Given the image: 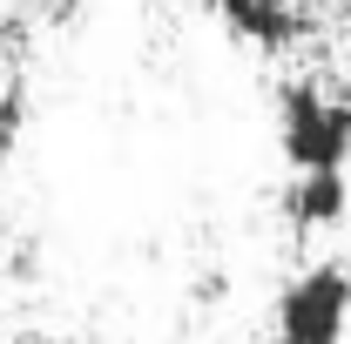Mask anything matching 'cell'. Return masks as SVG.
I'll list each match as a JSON object with an SVG mask.
<instances>
[{"mask_svg":"<svg viewBox=\"0 0 351 344\" xmlns=\"http://www.w3.org/2000/svg\"><path fill=\"white\" fill-rule=\"evenodd\" d=\"M277 142L298 175H324L351 162V101L317 82H284L277 88Z\"/></svg>","mask_w":351,"mask_h":344,"instance_id":"6da1fadb","label":"cell"},{"mask_svg":"<svg viewBox=\"0 0 351 344\" xmlns=\"http://www.w3.org/2000/svg\"><path fill=\"white\" fill-rule=\"evenodd\" d=\"M345 317H351V270L311 263L277 297V344H345Z\"/></svg>","mask_w":351,"mask_h":344,"instance_id":"7a4b0ae2","label":"cell"},{"mask_svg":"<svg viewBox=\"0 0 351 344\" xmlns=\"http://www.w3.org/2000/svg\"><path fill=\"white\" fill-rule=\"evenodd\" d=\"M223 21H230V34H243L250 47H263V54H284V47L304 41V7L298 0H210Z\"/></svg>","mask_w":351,"mask_h":344,"instance_id":"3957f363","label":"cell"},{"mask_svg":"<svg viewBox=\"0 0 351 344\" xmlns=\"http://www.w3.org/2000/svg\"><path fill=\"white\" fill-rule=\"evenodd\" d=\"M284 216H291L298 230H338V223L351 216V182H345V169L298 175V182L284 189Z\"/></svg>","mask_w":351,"mask_h":344,"instance_id":"277c9868","label":"cell"},{"mask_svg":"<svg viewBox=\"0 0 351 344\" xmlns=\"http://www.w3.org/2000/svg\"><path fill=\"white\" fill-rule=\"evenodd\" d=\"M21 122H27V95L7 82V88H0V149H7V142L21 135Z\"/></svg>","mask_w":351,"mask_h":344,"instance_id":"5b68a950","label":"cell"},{"mask_svg":"<svg viewBox=\"0 0 351 344\" xmlns=\"http://www.w3.org/2000/svg\"><path fill=\"white\" fill-rule=\"evenodd\" d=\"M189 297H196V304H223V297H230V277H223V270H203V277L189 284Z\"/></svg>","mask_w":351,"mask_h":344,"instance_id":"8992f818","label":"cell"},{"mask_svg":"<svg viewBox=\"0 0 351 344\" xmlns=\"http://www.w3.org/2000/svg\"><path fill=\"white\" fill-rule=\"evenodd\" d=\"M7 270H14V277H34V243H21V250H14V263H7Z\"/></svg>","mask_w":351,"mask_h":344,"instance_id":"52a82bcc","label":"cell"},{"mask_svg":"<svg viewBox=\"0 0 351 344\" xmlns=\"http://www.w3.org/2000/svg\"><path fill=\"white\" fill-rule=\"evenodd\" d=\"M345 101H351V75H345Z\"/></svg>","mask_w":351,"mask_h":344,"instance_id":"ba28073f","label":"cell"},{"mask_svg":"<svg viewBox=\"0 0 351 344\" xmlns=\"http://www.w3.org/2000/svg\"><path fill=\"white\" fill-rule=\"evenodd\" d=\"M345 14H351V7H345Z\"/></svg>","mask_w":351,"mask_h":344,"instance_id":"9c48e42d","label":"cell"}]
</instances>
